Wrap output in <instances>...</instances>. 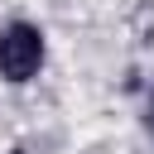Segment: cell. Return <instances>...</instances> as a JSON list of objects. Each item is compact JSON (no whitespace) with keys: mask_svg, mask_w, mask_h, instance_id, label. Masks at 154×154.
Returning a JSON list of instances; mask_svg holds the SVG:
<instances>
[{"mask_svg":"<svg viewBox=\"0 0 154 154\" xmlns=\"http://www.w3.org/2000/svg\"><path fill=\"white\" fill-rule=\"evenodd\" d=\"M38 67H43V29H34L24 19L5 24L0 29V77L19 87V82L38 77Z\"/></svg>","mask_w":154,"mask_h":154,"instance_id":"1","label":"cell"},{"mask_svg":"<svg viewBox=\"0 0 154 154\" xmlns=\"http://www.w3.org/2000/svg\"><path fill=\"white\" fill-rule=\"evenodd\" d=\"M144 120H149V135H154V96H149V116H144Z\"/></svg>","mask_w":154,"mask_h":154,"instance_id":"2","label":"cell"}]
</instances>
